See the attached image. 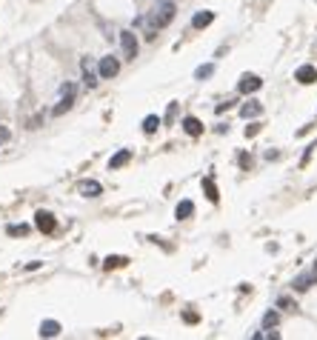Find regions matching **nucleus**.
I'll use <instances>...</instances> for the list:
<instances>
[{"label":"nucleus","mask_w":317,"mask_h":340,"mask_svg":"<svg viewBox=\"0 0 317 340\" xmlns=\"http://www.w3.org/2000/svg\"><path fill=\"white\" fill-rule=\"evenodd\" d=\"M174 3L172 0H157L154 3V9H151V15H149V32H146V37H154V29H163V26H169V23L174 20Z\"/></svg>","instance_id":"nucleus-1"},{"label":"nucleus","mask_w":317,"mask_h":340,"mask_svg":"<svg viewBox=\"0 0 317 340\" xmlns=\"http://www.w3.org/2000/svg\"><path fill=\"white\" fill-rule=\"evenodd\" d=\"M74 94H77V83H63L60 86V100H58V106L51 109V115L60 117L63 112H69L74 106Z\"/></svg>","instance_id":"nucleus-2"},{"label":"nucleus","mask_w":317,"mask_h":340,"mask_svg":"<svg viewBox=\"0 0 317 340\" xmlns=\"http://www.w3.org/2000/svg\"><path fill=\"white\" fill-rule=\"evenodd\" d=\"M120 72V60L112 58V55H106V58H100V63H97V74H100L103 80L115 77V74Z\"/></svg>","instance_id":"nucleus-3"},{"label":"nucleus","mask_w":317,"mask_h":340,"mask_svg":"<svg viewBox=\"0 0 317 340\" xmlns=\"http://www.w3.org/2000/svg\"><path fill=\"white\" fill-rule=\"evenodd\" d=\"M120 46H123V58L126 60H135L137 58V37L135 32H120Z\"/></svg>","instance_id":"nucleus-4"},{"label":"nucleus","mask_w":317,"mask_h":340,"mask_svg":"<svg viewBox=\"0 0 317 340\" xmlns=\"http://www.w3.org/2000/svg\"><path fill=\"white\" fill-rule=\"evenodd\" d=\"M35 226H37V229H40L43 234H51L55 229H58V220H55V215H51V212H43V209H40V212L35 215Z\"/></svg>","instance_id":"nucleus-5"},{"label":"nucleus","mask_w":317,"mask_h":340,"mask_svg":"<svg viewBox=\"0 0 317 340\" xmlns=\"http://www.w3.org/2000/svg\"><path fill=\"white\" fill-rule=\"evenodd\" d=\"M80 69H83V83H86L89 89H94V86H97L100 74H97V72L92 69V60H89V58H83V60H80Z\"/></svg>","instance_id":"nucleus-6"},{"label":"nucleus","mask_w":317,"mask_h":340,"mask_svg":"<svg viewBox=\"0 0 317 340\" xmlns=\"http://www.w3.org/2000/svg\"><path fill=\"white\" fill-rule=\"evenodd\" d=\"M295 80H297V83H303V86H309V83H314V80H317V69H314V66H309V63L300 66V69L295 72Z\"/></svg>","instance_id":"nucleus-7"},{"label":"nucleus","mask_w":317,"mask_h":340,"mask_svg":"<svg viewBox=\"0 0 317 340\" xmlns=\"http://www.w3.org/2000/svg\"><path fill=\"white\" fill-rule=\"evenodd\" d=\"M263 86V80L257 77V74H243V77H240V92L243 94H252V92H257V89Z\"/></svg>","instance_id":"nucleus-8"},{"label":"nucleus","mask_w":317,"mask_h":340,"mask_svg":"<svg viewBox=\"0 0 317 340\" xmlns=\"http://www.w3.org/2000/svg\"><path fill=\"white\" fill-rule=\"evenodd\" d=\"M77 192L83 197H97V195H103V186L97 180H80L77 183Z\"/></svg>","instance_id":"nucleus-9"},{"label":"nucleus","mask_w":317,"mask_h":340,"mask_svg":"<svg viewBox=\"0 0 317 340\" xmlns=\"http://www.w3.org/2000/svg\"><path fill=\"white\" fill-rule=\"evenodd\" d=\"M183 132H186L189 138H200L203 135V123L197 117H183Z\"/></svg>","instance_id":"nucleus-10"},{"label":"nucleus","mask_w":317,"mask_h":340,"mask_svg":"<svg viewBox=\"0 0 317 340\" xmlns=\"http://www.w3.org/2000/svg\"><path fill=\"white\" fill-rule=\"evenodd\" d=\"M317 283V272H309V275H300V277H295V292H306V289H311Z\"/></svg>","instance_id":"nucleus-11"},{"label":"nucleus","mask_w":317,"mask_h":340,"mask_svg":"<svg viewBox=\"0 0 317 340\" xmlns=\"http://www.w3.org/2000/svg\"><path fill=\"white\" fill-rule=\"evenodd\" d=\"M192 215H195V203H192V200H180V203H177V209H174V217H177V220H189Z\"/></svg>","instance_id":"nucleus-12"},{"label":"nucleus","mask_w":317,"mask_h":340,"mask_svg":"<svg viewBox=\"0 0 317 340\" xmlns=\"http://www.w3.org/2000/svg\"><path fill=\"white\" fill-rule=\"evenodd\" d=\"M58 334H60L58 320H43V323H40V337H58Z\"/></svg>","instance_id":"nucleus-13"},{"label":"nucleus","mask_w":317,"mask_h":340,"mask_svg":"<svg viewBox=\"0 0 317 340\" xmlns=\"http://www.w3.org/2000/svg\"><path fill=\"white\" fill-rule=\"evenodd\" d=\"M212 20H215V12H197V15L192 17V26H195V29H206Z\"/></svg>","instance_id":"nucleus-14"},{"label":"nucleus","mask_w":317,"mask_h":340,"mask_svg":"<svg viewBox=\"0 0 317 340\" xmlns=\"http://www.w3.org/2000/svg\"><path fill=\"white\" fill-rule=\"evenodd\" d=\"M129 160H131V152H129V149H120L115 158L109 160V169H120V166H126Z\"/></svg>","instance_id":"nucleus-15"},{"label":"nucleus","mask_w":317,"mask_h":340,"mask_svg":"<svg viewBox=\"0 0 317 340\" xmlns=\"http://www.w3.org/2000/svg\"><path fill=\"white\" fill-rule=\"evenodd\" d=\"M260 112H263V106H260L257 100H249V103H243V109H240V117L249 120V117H257Z\"/></svg>","instance_id":"nucleus-16"},{"label":"nucleus","mask_w":317,"mask_h":340,"mask_svg":"<svg viewBox=\"0 0 317 340\" xmlns=\"http://www.w3.org/2000/svg\"><path fill=\"white\" fill-rule=\"evenodd\" d=\"M203 192H206V197H209L212 203L220 200V195H217V186H215V180H212V177H206V180H203Z\"/></svg>","instance_id":"nucleus-17"},{"label":"nucleus","mask_w":317,"mask_h":340,"mask_svg":"<svg viewBox=\"0 0 317 340\" xmlns=\"http://www.w3.org/2000/svg\"><path fill=\"white\" fill-rule=\"evenodd\" d=\"M157 129H160V117L157 115H149L143 120V132H146V135H154Z\"/></svg>","instance_id":"nucleus-18"},{"label":"nucleus","mask_w":317,"mask_h":340,"mask_svg":"<svg viewBox=\"0 0 317 340\" xmlns=\"http://www.w3.org/2000/svg\"><path fill=\"white\" fill-rule=\"evenodd\" d=\"M126 257H120V254H112V257H106V260H103V266L106 269H120V266H126Z\"/></svg>","instance_id":"nucleus-19"},{"label":"nucleus","mask_w":317,"mask_h":340,"mask_svg":"<svg viewBox=\"0 0 317 340\" xmlns=\"http://www.w3.org/2000/svg\"><path fill=\"white\" fill-rule=\"evenodd\" d=\"M212 74H215V66H212V63L197 66V69H195V77H197V80H206V77H212Z\"/></svg>","instance_id":"nucleus-20"},{"label":"nucleus","mask_w":317,"mask_h":340,"mask_svg":"<svg viewBox=\"0 0 317 340\" xmlns=\"http://www.w3.org/2000/svg\"><path fill=\"white\" fill-rule=\"evenodd\" d=\"M277 323H280V315H277V311H266V315H263V326H266V329H274Z\"/></svg>","instance_id":"nucleus-21"},{"label":"nucleus","mask_w":317,"mask_h":340,"mask_svg":"<svg viewBox=\"0 0 317 340\" xmlns=\"http://www.w3.org/2000/svg\"><path fill=\"white\" fill-rule=\"evenodd\" d=\"M26 232H29V226H23V223L9 226V234H12V238H20V234H26Z\"/></svg>","instance_id":"nucleus-22"},{"label":"nucleus","mask_w":317,"mask_h":340,"mask_svg":"<svg viewBox=\"0 0 317 340\" xmlns=\"http://www.w3.org/2000/svg\"><path fill=\"white\" fill-rule=\"evenodd\" d=\"M226 109H231V100H226V103H217V106H215V112H217V115H223Z\"/></svg>","instance_id":"nucleus-23"},{"label":"nucleus","mask_w":317,"mask_h":340,"mask_svg":"<svg viewBox=\"0 0 317 340\" xmlns=\"http://www.w3.org/2000/svg\"><path fill=\"white\" fill-rule=\"evenodd\" d=\"M252 166V158L249 154H240V169H249Z\"/></svg>","instance_id":"nucleus-24"},{"label":"nucleus","mask_w":317,"mask_h":340,"mask_svg":"<svg viewBox=\"0 0 317 340\" xmlns=\"http://www.w3.org/2000/svg\"><path fill=\"white\" fill-rule=\"evenodd\" d=\"M183 320H186V323H197V311H186V315H183Z\"/></svg>","instance_id":"nucleus-25"},{"label":"nucleus","mask_w":317,"mask_h":340,"mask_svg":"<svg viewBox=\"0 0 317 340\" xmlns=\"http://www.w3.org/2000/svg\"><path fill=\"white\" fill-rule=\"evenodd\" d=\"M257 132H260V126H246V138H254Z\"/></svg>","instance_id":"nucleus-26"},{"label":"nucleus","mask_w":317,"mask_h":340,"mask_svg":"<svg viewBox=\"0 0 317 340\" xmlns=\"http://www.w3.org/2000/svg\"><path fill=\"white\" fill-rule=\"evenodd\" d=\"M9 140V129H3V126H0V143H6Z\"/></svg>","instance_id":"nucleus-27"},{"label":"nucleus","mask_w":317,"mask_h":340,"mask_svg":"<svg viewBox=\"0 0 317 340\" xmlns=\"http://www.w3.org/2000/svg\"><path fill=\"white\" fill-rule=\"evenodd\" d=\"M277 158H280V152H272V149L266 152V160H277Z\"/></svg>","instance_id":"nucleus-28"},{"label":"nucleus","mask_w":317,"mask_h":340,"mask_svg":"<svg viewBox=\"0 0 317 340\" xmlns=\"http://www.w3.org/2000/svg\"><path fill=\"white\" fill-rule=\"evenodd\" d=\"M314 272H317V263H314Z\"/></svg>","instance_id":"nucleus-29"}]
</instances>
